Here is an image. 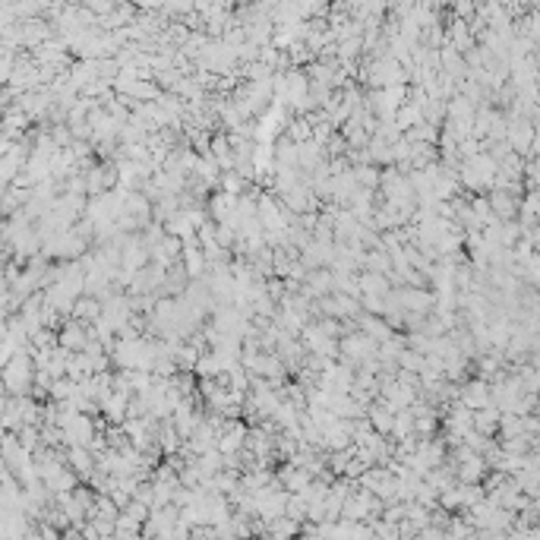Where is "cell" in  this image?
<instances>
[{
	"instance_id": "6da1fadb",
	"label": "cell",
	"mask_w": 540,
	"mask_h": 540,
	"mask_svg": "<svg viewBox=\"0 0 540 540\" xmlns=\"http://www.w3.org/2000/svg\"><path fill=\"white\" fill-rule=\"evenodd\" d=\"M461 408H490V382L471 379L461 389Z\"/></svg>"
},
{
	"instance_id": "7a4b0ae2",
	"label": "cell",
	"mask_w": 540,
	"mask_h": 540,
	"mask_svg": "<svg viewBox=\"0 0 540 540\" xmlns=\"http://www.w3.org/2000/svg\"><path fill=\"white\" fill-rule=\"evenodd\" d=\"M184 263H187V275H199L206 269V256L199 246H184Z\"/></svg>"
}]
</instances>
